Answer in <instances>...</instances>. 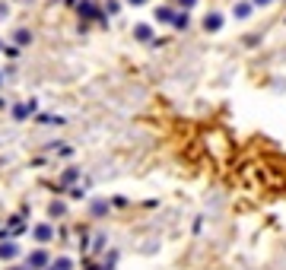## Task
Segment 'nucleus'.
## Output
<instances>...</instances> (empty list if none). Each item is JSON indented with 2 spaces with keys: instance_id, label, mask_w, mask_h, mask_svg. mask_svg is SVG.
Masks as SVG:
<instances>
[{
  "instance_id": "nucleus-6",
  "label": "nucleus",
  "mask_w": 286,
  "mask_h": 270,
  "mask_svg": "<svg viewBox=\"0 0 286 270\" xmlns=\"http://www.w3.org/2000/svg\"><path fill=\"white\" fill-rule=\"evenodd\" d=\"M156 19H162V22H172L175 16H172V10H165V7H162V10H156Z\"/></svg>"
},
{
  "instance_id": "nucleus-5",
  "label": "nucleus",
  "mask_w": 286,
  "mask_h": 270,
  "mask_svg": "<svg viewBox=\"0 0 286 270\" xmlns=\"http://www.w3.org/2000/svg\"><path fill=\"white\" fill-rule=\"evenodd\" d=\"M235 16L238 19H248V16H252V4H238L235 7Z\"/></svg>"
},
{
  "instance_id": "nucleus-2",
  "label": "nucleus",
  "mask_w": 286,
  "mask_h": 270,
  "mask_svg": "<svg viewBox=\"0 0 286 270\" xmlns=\"http://www.w3.org/2000/svg\"><path fill=\"white\" fill-rule=\"evenodd\" d=\"M16 254H19L16 242H0V257H4V261H13Z\"/></svg>"
},
{
  "instance_id": "nucleus-9",
  "label": "nucleus",
  "mask_w": 286,
  "mask_h": 270,
  "mask_svg": "<svg viewBox=\"0 0 286 270\" xmlns=\"http://www.w3.org/2000/svg\"><path fill=\"white\" fill-rule=\"evenodd\" d=\"M255 4H258V7H267V4H270V0H255Z\"/></svg>"
},
{
  "instance_id": "nucleus-10",
  "label": "nucleus",
  "mask_w": 286,
  "mask_h": 270,
  "mask_svg": "<svg viewBox=\"0 0 286 270\" xmlns=\"http://www.w3.org/2000/svg\"><path fill=\"white\" fill-rule=\"evenodd\" d=\"M182 7H194V0H182Z\"/></svg>"
},
{
  "instance_id": "nucleus-11",
  "label": "nucleus",
  "mask_w": 286,
  "mask_h": 270,
  "mask_svg": "<svg viewBox=\"0 0 286 270\" xmlns=\"http://www.w3.org/2000/svg\"><path fill=\"white\" fill-rule=\"evenodd\" d=\"M10 270H29V267H10Z\"/></svg>"
},
{
  "instance_id": "nucleus-4",
  "label": "nucleus",
  "mask_w": 286,
  "mask_h": 270,
  "mask_svg": "<svg viewBox=\"0 0 286 270\" xmlns=\"http://www.w3.org/2000/svg\"><path fill=\"white\" fill-rule=\"evenodd\" d=\"M51 236H54V229L48 226V222H42V226H35V239H39V242H48Z\"/></svg>"
},
{
  "instance_id": "nucleus-7",
  "label": "nucleus",
  "mask_w": 286,
  "mask_h": 270,
  "mask_svg": "<svg viewBox=\"0 0 286 270\" xmlns=\"http://www.w3.org/2000/svg\"><path fill=\"white\" fill-rule=\"evenodd\" d=\"M92 213H95V216H102V213H109V204H102V201H99V204H92Z\"/></svg>"
},
{
  "instance_id": "nucleus-3",
  "label": "nucleus",
  "mask_w": 286,
  "mask_h": 270,
  "mask_svg": "<svg viewBox=\"0 0 286 270\" xmlns=\"http://www.w3.org/2000/svg\"><path fill=\"white\" fill-rule=\"evenodd\" d=\"M220 26H223V16H220V13H210V16L204 19V29H207V32H220Z\"/></svg>"
},
{
  "instance_id": "nucleus-8",
  "label": "nucleus",
  "mask_w": 286,
  "mask_h": 270,
  "mask_svg": "<svg viewBox=\"0 0 286 270\" xmlns=\"http://www.w3.org/2000/svg\"><path fill=\"white\" fill-rule=\"evenodd\" d=\"M64 213V204H51V216H61Z\"/></svg>"
},
{
  "instance_id": "nucleus-12",
  "label": "nucleus",
  "mask_w": 286,
  "mask_h": 270,
  "mask_svg": "<svg viewBox=\"0 0 286 270\" xmlns=\"http://www.w3.org/2000/svg\"><path fill=\"white\" fill-rule=\"evenodd\" d=\"M130 4H147V0H130Z\"/></svg>"
},
{
  "instance_id": "nucleus-1",
  "label": "nucleus",
  "mask_w": 286,
  "mask_h": 270,
  "mask_svg": "<svg viewBox=\"0 0 286 270\" xmlns=\"http://www.w3.org/2000/svg\"><path fill=\"white\" fill-rule=\"evenodd\" d=\"M42 267H48V251H32L29 254V270H42Z\"/></svg>"
}]
</instances>
